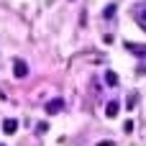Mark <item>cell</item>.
<instances>
[{
	"mask_svg": "<svg viewBox=\"0 0 146 146\" xmlns=\"http://www.w3.org/2000/svg\"><path fill=\"white\" fill-rule=\"evenodd\" d=\"M131 13H133V21H136V23H139V26H141V28L146 31V0H141V3H136Z\"/></svg>",
	"mask_w": 146,
	"mask_h": 146,
	"instance_id": "obj_1",
	"label": "cell"
},
{
	"mask_svg": "<svg viewBox=\"0 0 146 146\" xmlns=\"http://www.w3.org/2000/svg\"><path fill=\"white\" fill-rule=\"evenodd\" d=\"M62 110H64V100H62V98H54V100L46 103V113H49V115H56V113H62Z\"/></svg>",
	"mask_w": 146,
	"mask_h": 146,
	"instance_id": "obj_2",
	"label": "cell"
},
{
	"mask_svg": "<svg viewBox=\"0 0 146 146\" xmlns=\"http://www.w3.org/2000/svg\"><path fill=\"white\" fill-rule=\"evenodd\" d=\"M13 74H15L18 80H23V77L28 74V64H26L23 59H15V62H13Z\"/></svg>",
	"mask_w": 146,
	"mask_h": 146,
	"instance_id": "obj_3",
	"label": "cell"
},
{
	"mask_svg": "<svg viewBox=\"0 0 146 146\" xmlns=\"http://www.w3.org/2000/svg\"><path fill=\"white\" fill-rule=\"evenodd\" d=\"M126 49H128L131 54H136V56H146V44H133V41H128Z\"/></svg>",
	"mask_w": 146,
	"mask_h": 146,
	"instance_id": "obj_4",
	"label": "cell"
},
{
	"mask_svg": "<svg viewBox=\"0 0 146 146\" xmlns=\"http://www.w3.org/2000/svg\"><path fill=\"white\" fill-rule=\"evenodd\" d=\"M118 110H121V103H118V100H110V103L105 105V115H108V118H115Z\"/></svg>",
	"mask_w": 146,
	"mask_h": 146,
	"instance_id": "obj_5",
	"label": "cell"
},
{
	"mask_svg": "<svg viewBox=\"0 0 146 146\" xmlns=\"http://www.w3.org/2000/svg\"><path fill=\"white\" fill-rule=\"evenodd\" d=\"M3 131L10 136V133H15L18 131V121H13V118H8V121H3Z\"/></svg>",
	"mask_w": 146,
	"mask_h": 146,
	"instance_id": "obj_6",
	"label": "cell"
},
{
	"mask_svg": "<svg viewBox=\"0 0 146 146\" xmlns=\"http://www.w3.org/2000/svg\"><path fill=\"white\" fill-rule=\"evenodd\" d=\"M105 82H108V85H110V87H115V85H118V74H115V72H110V69H108V72H105Z\"/></svg>",
	"mask_w": 146,
	"mask_h": 146,
	"instance_id": "obj_7",
	"label": "cell"
},
{
	"mask_svg": "<svg viewBox=\"0 0 146 146\" xmlns=\"http://www.w3.org/2000/svg\"><path fill=\"white\" fill-rule=\"evenodd\" d=\"M103 15H105V18H113V15H115V5H108V8H105V13H103Z\"/></svg>",
	"mask_w": 146,
	"mask_h": 146,
	"instance_id": "obj_8",
	"label": "cell"
},
{
	"mask_svg": "<svg viewBox=\"0 0 146 146\" xmlns=\"http://www.w3.org/2000/svg\"><path fill=\"white\" fill-rule=\"evenodd\" d=\"M36 131H38V133H46V131H49V123H38Z\"/></svg>",
	"mask_w": 146,
	"mask_h": 146,
	"instance_id": "obj_9",
	"label": "cell"
},
{
	"mask_svg": "<svg viewBox=\"0 0 146 146\" xmlns=\"http://www.w3.org/2000/svg\"><path fill=\"white\" fill-rule=\"evenodd\" d=\"M123 131L131 133V131H133V121H126V123H123Z\"/></svg>",
	"mask_w": 146,
	"mask_h": 146,
	"instance_id": "obj_10",
	"label": "cell"
},
{
	"mask_svg": "<svg viewBox=\"0 0 146 146\" xmlns=\"http://www.w3.org/2000/svg\"><path fill=\"white\" fill-rule=\"evenodd\" d=\"M98 146H115V144H113V141H100Z\"/></svg>",
	"mask_w": 146,
	"mask_h": 146,
	"instance_id": "obj_11",
	"label": "cell"
}]
</instances>
